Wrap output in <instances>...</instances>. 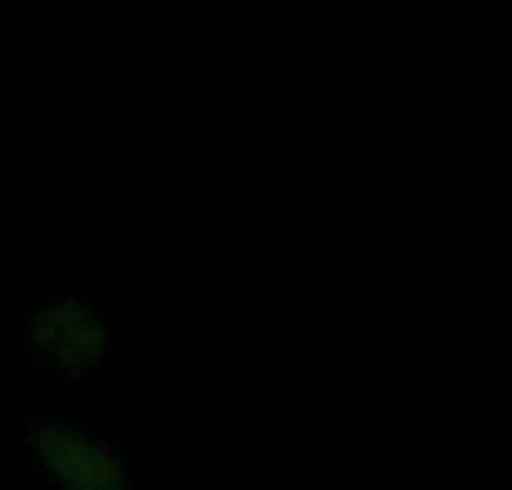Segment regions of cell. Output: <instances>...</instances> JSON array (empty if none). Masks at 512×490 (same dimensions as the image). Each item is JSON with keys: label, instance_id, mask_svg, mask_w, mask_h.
Here are the masks:
<instances>
[{"label": "cell", "instance_id": "1", "mask_svg": "<svg viewBox=\"0 0 512 490\" xmlns=\"http://www.w3.org/2000/svg\"><path fill=\"white\" fill-rule=\"evenodd\" d=\"M32 455L63 490H131V464L122 450L72 423H36Z\"/></svg>", "mask_w": 512, "mask_h": 490}, {"label": "cell", "instance_id": "2", "mask_svg": "<svg viewBox=\"0 0 512 490\" xmlns=\"http://www.w3.org/2000/svg\"><path fill=\"white\" fill-rule=\"evenodd\" d=\"M32 347L54 374L86 378L108 351V324L86 297H54L32 320Z\"/></svg>", "mask_w": 512, "mask_h": 490}]
</instances>
